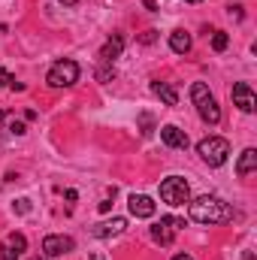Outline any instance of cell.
<instances>
[{"instance_id":"2e32d148","label":"cell","mask_w":257,"mask_h":260,"mask_svg":"<svg viewBox=\"0 0 257 260\" xmlns=\"http://www.w3.org/2000/svg\"><path fill=\"white\" fill-rule=\"evenodd\" d=\"M3 245H6L9 251H15V254H21V251H27V239H24L21 233H9V236L3 239Z\"/></svg>"},{"instance_id":"5bb4252c","label":"cell","mask_w":257,"mask_h":260,"mask_svg":"<svg viewBox=\"0 0 257 260\" xmlns=\"http://www.w3.org/2000/svg\"><path fill=\"white\" fill-rule=\"evenodd\" d=\"M170 49H173L176 55L191 52V34H188V30H173V34H170Z\"/></svg>"},{"instance_id":"cb8c5ba5","label":"cell","mask_w":257,"mask_h":260,"mask_svg":"<svg viewBox=\"0 0 257 260\" xmlns=\"http://www.w3.org/2000/svg\"><path fill=\"white\" fill-rule=\"evenodd\" d=\"M142 3H145V9H151V12L157 9V3H154V0H142Z\"/></svg>"},{"instance_id":"e0dca14e","label":"cell","mask_w":257,"mask_h":260,"mask_svg":"<svg viewBox=\"0 0 257 260\" xmlns=\"http://www.w3.org/2000/svg\"><path fill=\"white\" fill-rule=\"evenodd\" d=\"M227 46H230V37H227L224 30H215V34H212V49H215V52H224Z\"/></svg>"},{"instance_id":"44dd1931","label":"cell","mask_w":257,"mask_h":260,"mask_svg":"<svg viewBox=\"0 0 257 260\" xmlns=\"http://www.w3.org/2000/svg\"><path fill=\"white\" fill-rule=\"evenodd\" d=\"M154 40H157V30H145V34L139 37V43H142V46H151Z\"/></svg>"},{"instance_id":"4316f807","label":"cell","mask_w":257,"mask_h":260,"mask_svg":"<svg viewBox=\"0 0 257 260\" xmlns=\"http://www.w3.org/2000/svg\"><path fill=\"white\" fill-rule=\"evenodd\" d=\"M188 3H203V0H188Z\"/></svg>"},{"instance_id":"ffe728a7","label":"cell","mask_w":257,"mask_h":260,"mask_svg":"<svg viewBox=\"0 0 257 260\" xmlns=\"http://www.w3.org/2000/svg\"><path fill=\"white\" fill-rule=\"evenodd\" d=\"M9 133H15V136H24V133H27L24 121H15V118H12V121H9Z\"/></svg>"},{"instance_id":"603a6c76","label":"cell","mask_w":257,"mask_h":260,"mask_svg":"<svg viewBox=\"0 0 257 260\" xmlns=\"http://www.w3.org/2000/svg\"><path fill=\"white\" fill-rule=\"evenodd\" d=\"M27 209H30V200L21 197V200H18V212H27Z\"/></svg>"},{"instance_id":"9c48e42d","label":"cell","mask_w":257,"mask_h":260,"mask_svg":"<svg viewBox=\"0 0 257 260\" xmlns=\"http://www.w3.org/2000/svg\"><path fill=\"white\" fill-rule=\"evenodd\" d=\"M127 206H130V215H133V218H151V215L157 212L154 200H151V197H145V194H133L127 200Z\"/></svg>"},{"instance_id":"7a4b0ae2","label":"cell","mask_w":257,"mask_h":260,"mask_svg":"<svg viewBox=\"0 0 257 260\" xmlns=\"http://www.w3.org/2000/svg\"><path fill=\"white\" fill-rule=\"evenodd\" d=\"M191 100H194V106H197V112H200V118L206 124H218L221 121V106L212 97V91H209L206 82H194L191 85Z\"/></svg>"},{"instance_id":"d4e9b609","label":"cell","mask_w":257,"mask_h":260,"mask_svg":"<svg viewBox=\"0 0 257 260\" xmlns=\"http://www.w3.org/2000/svg\"><path fill=\"white\" fill-rule=\"evenodd\" d=\"M173 260H194V257H191V254H176Z\"/></svg>"},{"instance_id":"484cf974","label":"cell","mask_w":257,"mask_h":260,"mask_svg":"<svg viewBox=\"0 0 257 260\" xmlns=\"http://www.w3.org/2000/svg\"><path fill=\"white\" fill-rule=\"evenodd\" d=\"M58 3H64V6H76L79 0H58Z\"/></svg>"},{"instance_id":"7c38bea8","label":"cell","mask_w":257,"mask_h":260,"mask_svg":"<svg viewBox=\"0 0 257 260\" xmlns=\"http://www.w3.org/2000/svg\"><path fill=\"white\" fill-rule=\"evenodd\" d=\"M124 227H127V221H124V218H112V221H103V224H97L91 233H94L97 239H109V236H118V233H124Z\"/></svg>"},{"instance_id":"3957f363","label":"cell","mask_w":257,"mask_h":260,"mask_svg":"<svg viewBox=\"0 0 257 260\" xmlns=\"http://www.w3.org/2000/svg\"><path fill=\"white\" fill-rule=\"evenodd\" d=\"M197 154L209 164V167H221V164H227V154H230V142L224 139V136H206V139H200V145H197Z\"/></svg>"},{"instance_id":"30bf717a","label":"cell","mask_w":257,"mask_h":260,"mask_svg":"<svg viewBox=\"0 0 257 260\" xmlns=\"http://www.w3.org/2000/svg\"><path fill=\"white\" fill-rule=\"evenodd\" d=\"M160 139H164V145H170V148H188V133L179 130L176 124H164V127H160Z\"/></svg>"},{"instance_id":"277c9868","label":"cell","mask_w":257,"mask_h":260,"mask_svg":"<svg viewBox=\"0 0 257 260\" xmlns=\"http://www.w3.org/2000/svg\"><path fill=\"white\" fill-rule=\"evenodd\" d=\"M160 200H164L167 206H185V203L191 200V188H188V182H185L182 176H170V179H164V182H160Z\"/></svg>"},{"instance_id":"5b68a950","label":"cell","mask_w":257,"mask_h":260,"mask_svg":"<svg viewBox=\"0 0 257 260\" xmlns=\"http://www.w3.org/2000/svg\"><path fill=\"white\" fill-rule=\"evenodd\" d=\"M46 82H49V88H70V85H76L79 82V64L76 61H58V64H52L49 70V76H46Z\"/></svg>"},{"instance_id":"d6986e66","label":"cell","mask_w":257,"mask_h":260,"mask_svg":"<svg viewBox=\"0 0 257 260\" xmlns=\"http://www.w3.org/2000/svg\"><path fill=\"white\" fill-rule=\"evenodd\" d=\"M97 79H100V82H109V79H115V70H112V67H100V70H97Z\"/></svg>"},{"instance_id":"8fae6325","label":"cell","mask_w":257,"mask_h":260,"mask_svg":"<svg viewBox=\"0 0 257 260\" xmlns=\"http://www.w3.org/2000/svg\"><path fill=\"white\" fill-rule=\"evenodd\" d=\"M121 49H124V37H121V34H112V37L106 40V46L100 49V61H103V64H112V61L121 55Z\"/></svg>"},{"instance_id":"7402d4cb","label":"cell","mask_w":257,"mask_h":260,"mask_svg":"<svg viewBox=\"0 0 257 260\" xmlns=\"http://www.w3.org/2000/svg\"><path fill=\"white\" fill-rule=\"evenodd\" d=\"M12 79H15V76H9V73H6V70H3V67H0V88H3V85H9V82H12Z\"/></svg>"},{"instance_id":"4fadbf2b","label":"cell","mask_w":257,"mask_h":260,"mask_svg":"<svg viewBox=\"0 0 257 260\" xmlns=\"http://www.w3.org/2000/svg\"><path fill=\"white\" fill-rule=\"evenodd\" d=\"M254 170H257V151L254 148H245V151L239 154V160H236V176L245 179V176H251Z\"/></svg>"},{"instance_id":"ba28073f","label":"cell","mask_w":257,"mask_h":260,"mask_svg":"<svg viewBox=\"0 0 257 260\" xmlns=\"http://www.w3.org/2000/svg\"><path fill=\"white\" fill-rule=\"evenodd\" d=\"M233 103H236L239 112H245V115H251L257 109V97H254V91H251L248 82H236V85H233Z\"/></svg>"},{"instance_id":"8992f818","label":"cell","mask_w":257,"mask_h":260,"mask_svg":"<svg viewBox=\"0 0 257 260\" xmlns=\"http://www.w3.org/2000/svg\"><path fill=\"white\" fill-rule=\"evenodd\" d=\"M182 227H185V221H182V218H173V215H170V218H160V221L151 227V239H154V242H160V245H170Z\"/></svg>"},{"instance_id":"83f0119b","label":"cell","mask_w":257,"mask_h":260,"mask_svg":"<svg viewBox=\"0 0 257 260\" xmlns=\"http://www.w3.org/2000/svg\"><path fill=\"white\" fill-rule=\"evenodd\" d=\"M34 260H49V257H34Z\"/></svg>"},{"instance_id":"52a82bcc","label":"cell","mask_w":257,"mask_h":260,"mask_svg":"<svg viewBox=\"0 0 257 260\" xmlns=\"http://www.w3.org/2000/svg\"><path fill=\"white\" fill-rule=\"evenodd\" d=\"M73 248H76L73 236H64V233H52V236L43 239V257H61Z\"/></svg>"},{"instance_id":"9a60e30c","label":"cell","mask_w":257,"mask_h":260,"mask_svg":"<svg viewBox=\"0 0 257 260\" xmlns=\"http://www.w3.org/2000/svg\"><path fill=\"white\" fill-rule=\"evenodd\" d=\"M151 91L167 103V106H176L179 103V94H176V88L173 85H167V82H151Z\"/></svg>"},{"instance_id":"ac0fdd59","label":"cell","mask_w":257,"mask_h":260,"mask_svg":"<svg viewBox=\"0 0 257 260\" xmlns=\"http://www.w3.org/2000/svg\"><path fill=\"white\" fill-rule=\"evenodd\" d=\"M139 124H142V136H151V130H154V118H151L148 112L139 115Z\"/></svg>"},{"instance_id":"6da1fadb","label":"cell","mask_w":257,"mask_h":260,"mask_svg":"<svg viewBox=\"0 0 257 260\" xmlns=\"http://www.w3.org/2000/svg\"><path fill=\"white\" fill-rule=\"evenodd\" d=\"M188 215H191V221H197V224H227V221H233L230 203H224L218 197L188 200Z\"/></svg>"}]
</instances>
